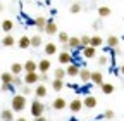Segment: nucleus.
<instances>
[{
	"label": "nucleus",
	"instance_id": "9b49d317",
	"mask_svg": "<svg viewBox=\"0 0 124 121\" xmlns=\"http://www.w3.org/2000/svg\"><path fill=\"white\" fill-rule=\"evenodd\" d=\"M69 109H71V112H79V111L83 109L81 99H72V100L69 102Z\"/></svg>",
	"mask_w": 124,
	"mask_h": 121
},
{
	"label": "nucleus",
	"instance_id": "c756f323",
	"mask_svg": "<svg viewBox=\"0 0 124 121\" xmlns=\"http://www.w3.org/2000/svg\"><path fill=\"white\" fill-rule=\"evenodd\" d=\"M45 24H46V19H45L43 16H40V17H36V19H35V26H36V28L40 29V31H43Z\"/></svg>",
	"mask_w": 124,
	"mask_h": 121
},
{
	"label": "nucleus",
	"instance_id": "f3484780",
	"mask_svg": "<svg viewBox=\"0 0 124 121\" xmlns=\"http://www.w3.org/2000/svg\"><path fill=\"white\" fill-rule=\"evenodd\" d=\"M102 43H103V40H102V36H100V35L90 36V47H93V49H98V47H102Z\"/></svg>",
	"mask_w": 124,
	"mask_h": 121
},
{
	"label": "nucleus",
	"instance_id": "dca6fc26",
	"mask_svg": "<svg viewBox=\"0 0 124 121\" xmlns=\"http://www.w3.org/2000/svg\"><path fill=\"white\" fill-rule=\"evenodd\" d=\"M0 119L2 121H14L16 118H14V112L10 109H2L0 111Z\"/></svg>",
	"mask_w": 124,
	"mask_h": 121
},
{
	"label": "nucleus",
	"instance_id": "72a5a7b5",
	"mask_svg": "<svg viewBox=\"0 0 124 121\" xmlns=\"http://www.w3.org/2000/svg\"><path fill=\"white\" fill-rule=\"evenodd\" d=\"M69 10H71V14H78L81 10V5L78 4V2H74V4H71V7H69Z\"/></svg>",
	"mask_w": 124,
	"mask_h": 121
},
{
	"label": "nucleus",
	"instance_id": "393cba45",
	"mask_svg": "<svg viewBox=\"0 0 124 121\" xmlns=\"http://www.w3.org/2000/svg\"><path fill=\"white\" fill-rule=\"evenodd\" d=\"M97 10H98V16L100 17H108V16H110V12H112L110 7H107V5H100Z\"/></svg>",
	"mask_w": 124,
	"mask_h": 121
},
{
	"label": "nucleus",
	"instance_id": "4468645a",
	"mask_svg": "<svg viewBox=\"0 0 124 121\" xmlns=\"http://www.w3.org/2000/svg\"><path fill=\"white\" fill-rule=\"evenodd\" d=\"M46 94H48V92H46V86L43 85V83H40L36 88H35V95H36V99L40 100V99H43V97H46Z\"/></svg>",
	"mask_w": 124,
	"mask_h": 121
},
{
	"label": "nucleus",
	"instance_id": "20e7f679",
	"mask_svg": "<svg viewBox=\"0 0 124 121\" xmlns=\"http://www.w3.org/2000/svg\"><path fill=\"white\" fill-rule=\"evenodd\" d=\"M35 83H38V73H26L24 74V80H23V85L31 86Z\"/></svg>",
	"mask_w": 124,
	"mask_h": 121
},
{
	"label": "nucleus",
	"instance_id": "aec40b11",
	"mask_svg": "<svg viewBox=\"0 0 124 121\" xmlns=\"http://www.w3.org/2000/svg\"><path fill=\"white\" fill-rule=\"evenodd\" d=\"M90 74H91V71H88L86 68H81V69H79V74H78V78H79L83 83H86V81H90Z\"/></svg>",
	"mask_w": 124,
	"mask_h": 121
},
{
	"label": "nucleus",
	"instance_id": "9d476101",
	"mask_svg": "<svg viewBox=\"0 0 124 121\" xmlns=\"http://www.w3.org/2000/svg\"><path fill=\"white\" fill-rule=\"evenodd\" d=\"M23 69H24L26 73H36V71H38V66H36V62H35L33 59H28L26 62L23 64Z\"/></svg>",
	"mask_w": 124,
	"mask_h": 121
},
{
	"label": "nucleus",
	"instance_id": "0eeeda50",
	"mask_svg": "<svg viewBox=\"0 0 124 121\" xmlns=\"http://www.w3.org/2000/svg\"><path fill=\"white\" fill-rule=\"evenodd\" d=\"M79 69H81V68H79V66H78V64H72V62H71V64H69V66H67V68H66L64 71H66V76H71V78H76V76H78V74H79Z\"/></svg>",
	"mask_w": 124,
	"mask_h": 121
},
{
	"label": "nucleus",
	"instance_id": "2f4dec72",
	"mask_svg": "<svg viewBox=\"0 0 124 121\" xmlns=\"http://www.w3.org/2000/svg\"><path fill=\"white\" fill-rule=\"evenodd\" d=\"M79 45H81V49L88 47V45H90V36H88V35H83V36H79Z\"/></svg>",
	"mask_w": 124,
	"mask_h": 121
},
{
	"label": "nucleus",
	"instance_id": "5701e85b",
	"mask_svg": "<svg viewBox=\"0 0 124 121\" xmlns=\"http://www.w3.org/2000/svg\"><path fill=\"white\" fill-rule=\"evenodd\" d=\"M23 71V64H19V62H14V64H10V74L12 76H19V73Z\"/></svg>",
	"mask_w": 124,
	"mask_h": 121
},
{
	"label": "nucleus",
	"instance_id": "37998d69",
	"mask_svg": "<svg viewBox=\"0 0 124 121\" xmlns=\"http://www.w3.org/2000/svg\"><path fill=\"white\" fill-rule=\"evenodd\" d=\"M0 10H4V4L2 2H0Z\"/></svg>",
	"mask_w": 124,
	"mask_h": 121
},
{
	"label": "nucleus",
	"instance_id": "bb28decb",
	"mask_svg": "<svg viewBox=\"0 0 124 121\" xmlns=\"http://www.w3.org/2000/svg\"><path fill=\"white\" fill-rule=\"evenodd\" d=\"M100 88H102V92H103L105 95H110V94H114V85H112V83H105V81H103Z\"/></svg>",
	"mask_w": 124,
	"mask_h": 121
},
{
	"label": "nucleus",
	"instance_id": "7c9ffc66",
	"mask_svg": "<svg viewBox=\"0 0 124 121\" xmlns=\"http://www.w3.org/2000/svg\"><path fill=\"white\" fill-rule=\"evenodd\" d=\"M52 88H54V92H60V90L64 88V81H60V80H54V81H52Z\"/></svg>",
	"mask_w": 124,
	"mask_h": 121
},
{
	"label": "nucleus",
	"instance_id": "4c0bfd02",
	"mask_svg": "<svg viewBox=\"0 0 124 121\" xmlns=\"http://www.w3.org/2000/svg\"><path fill=\"white\" fill-rule=\"evenodd\" d=\"M103 116H105L107 119H112V118H114V111H110V109H107V111L103 112Z\"/></svg>",
	"mask_w": 124,
	"mask_h": 121
},
{
	"label": "nucleus",
	"instance_id": "ea45409f",
	"mask_svg": "<svg viewBox=\"0 0 124 121\" xmlns=\"http://www.w3.org/2000/svg\"><path fill=\"white\" fill-rule=\"evenodd\" d=\"M35 121H46V118H45V116H41V118H35Z\"/></svg>",
	"mask_w": 124,
	"mask_h": 121
},
{
	"label": "nucleus",
	"instance_id": "2eb2a0df",
	"mask_svg": "<svg viewBox=\"0 0 124 121\" xmlns=\"http://www.w3.org/2000/svg\"><path fill=\"white\" fill-rule=\"evenodd\" d=\"M81 52H83V57L85 59H93L97 55V49H93V47H85V49H81Z\"/></svg>",
	"mask_w": 124,
	"mask_h": 121
},
{
	"label": "nucleus",
	"instance_id": "ddd939ff",
	"mask_svg": "<svg viewBox=\"0 0 124 121\" xmlns=\"http://www.w3.org/2000/svg\"><path fill=\"white\" fill-rule=\"evenodd\" d=\"M59 62L69 66V64L72 62V55H71L69 52H60V54H59Z\"/></svg>",
	"mask_w": 124,
	"mask_h": 121
},
{
	"label": "nucleus",
	"instance_id": "cd10ccee",
	"mask_svg": "<svg viewBox=\"0 0 124 121\" xmlns=\"http://www.w3.org/2000/svg\"><path fill=\"white\" fill-rule=\"evenodd\" d=\"M107 45H108V49H116L117 45H119V38L114 36V35H110V36L107 38Z\"/></svg>",
	"mask_w": 124,
	"mask_h": 121
},
{
	"label": "nucleus",
	"instance_id": "f704fd0d",
	"mask_svg": "<svg viewBox=\"0 0 124 121\" xmlns=\"http://www.w3.org/2000/svg\"><path fill=\"white\" fill-rule=\"evenodd\" d=\"M98 64H100V66H107V64H108V57H107V55H100V57H98Z\"/></svg>",
	"mask_w": 124,
	"mask_h": 121
},
{
	"label": "nucleus",
	"instance_id": "6e6552de",
	"mask_svg": "<svg viewBox=\"0 0 124 121\" xmlns=\"http://www.w3.org/2000/svg\"><path fill=\"white\" fill-rule=\"evenodd\" d=\"M90 81L95 83V85H98V86H102V83H103V74H102L100 71H91V74H90Z\"/></svg>",
	"mask_w": 124,
	"mask_h": 121
},
{
	"label": "nucleus",
	"instance_id": "c9c22d12",
	"mask_svg": "<svg viewBox=\"0 0 124 121\" xmlns=\"http://www.w3.org/2000/svg\"><path fill=\"white\" fill-rule=\"evenodd\" d=\"M12 90V85H5V83H2V86H0V92H10Z\"/></svg>",
	"mask_w": 124,
	"mask_h": 121
},
{
	"label": "nucleus",
	"instance_id": "39448f33",
	"mask_svg": "<svg viewBox=\"0 0 124 121\" xmlns=\"http://www.w3.org/2000/svg\"><path fill=\"white\" fill-rule=\"evenodd\" d=\"M67 49H81V45H79V36H69L67 43L64 45V52H67Z\"/></svg>",
	"mask_w": 124,
	"mask_h": 121
},
{
	"label": "nucleus",
	"instance_id": "f8f14e48",
	"mask_svg": "<svg viewBox=\"0 0 124 121\" xmlns=\"http://www.w3.org/2000/svg\"><path fill=\"white\" fill-rule=\"evenodd\" d=\"M52 107L57 109V111H62L64 107H67V102H66V99L57 97V99H54V102H52Z\"/></svg>",
	"mask_w": 124,
	"mask_h": 121
},
{
	"label": "nucleus",
	"instance_id": "f257e3e1",
	"mask_svg": "<svg viewBox=\"0 0 124 121\" xmlns=\"http://www.w3.org/2000/svg\"><path fill=\"white\" fill-rule=\"evenodd\" d=\"M10 105H12V107H10V111H12V112H21V111H24V109H26L28 100H26V97H24V95L17 94V95H14V97H12Z\"/></svg>",
	"mask_w": 124,
	"mask_h": 121
},
{
	"label": "nucleus",
	"instance_id": "6ab92c4d",
	"mask_svg": "<svg viewBox=\"0 0 124 121\" xmlns=\"http://www.w3.org/2000/svg\"><path fill=\"white\" fill-rule=\"evenodd\" d=\"M41 36L40 35H33V36H29V45L31 47H35V49H40L41 47Z\"/></svg>",
	"mask_w": 124,
	"mask_h": 121
},
{
	"label": "nucleus",
	"instance_id": "e433bc0d",
	"mask_svg": "<svg viewBox=\"0 0 124 121\" xmlns=\"http://www.w3.org/2000/svg\"><path fill=\"white\" fill-rule=\"evenodd\" d=\"M21 92H23L21 95H24V97H26V95H29V94H31V86H26V85H24V86H23V90H21Z\"/></svg>",
	"mask_w": 124,
	"mask_h": 121
},
{
	"label": "nucleus",
	"instance_id": "79ce46f5",
	"mask_svg": "<svg viewBox=\"0 0 124 121\" xmlns=\"http://www.w3.org/2000/svg\"><path fill=\"white\" fill-rule=\"evenodd\" d=\"M121 74H122V76H124V64L121 66Z\"/></svg>",
	"mask_w": 124,
	"mask_h": 121
},
{
	"label": "nucleus",
	"instance_id": "7ed1b4c3",
	"mask_svg": "<svg viewBox=\"0 0 124 121\" xmlns=\"http://www.w3.org/2000/svg\"><path fill=\"white\" fill-rule=\"evenodd\" d=\"M43 31L46 33V35H57V23L54 21V19H46V24H45V28H43Z\"/></svg>",
	"mask_w": 124,
	"mask_h": 121
},
{
	"label": "nucleus",
	"instance_id": "c85d7f7f",
	"mask_svg": "<svg viewBox=\"0 0 124 121\" xmlns=\"http://www.w3.org/2000/svg\"><path fill=\"white\" fill-rule=\"evenodd\" d=\"M12 28H14V23L10 19H4V23H2V29H4V31L5 33H10Z\"/></svg>",
	"mask_w": 124,
	"mask_h": 121
},
{
	"label": "nucleus",
	"instance_id": "412c9836",
	"mask_svg": "<svg viewBox=\"0 0 124 121\" xmlns=\"http://www.w3.org/2000/svg\"><path fill=\"white\" fill-rule=\"evenodd\" d=\"M45 54L46 55H55L57 54V45L54 42H48V43L45 45Z\"/></svg>",
	"mask_w": 124,
	"mask_h": 121
},
{
	"label": "nucleus",
	"instance_id": "423d86ee",
	"mask_svg": "<svg viewBox=\"0 0 124 121\" xmlns=\"http://www.w3.org/2000/svg\"><path fill=\"white\" fill-rule=\"evenodd\" d=\"M36 66H38L40 74H46V73H48V69L52 68V62H50L48 59H41L40 62H36Z\"/></svg>",
	"mask_w": 124,
	"mask_h": 121
},
{
	"label": "nucleus",
	"instance_id": "4be33fe9",
	"mask_svg": "<svg viewBox=\"0 0 124 121\" xmlns=\"http://www.w3.org/2000/svg\"><path fill=\"white\" fill-rule=\"evenodd\" d=\"M2 45H4V47H14V45H16V38L12 35H5L2 38Z\"/></svg>",
	"mask_w": 124,
	"mask_h": 121
},
{
	"label": "nucleus",
	"instance_id": "a878e982",
	"mask_svg": "<svg viewBox=\"0 0 124 121\" xmlns=\"http://www.w3.org/2000/svg\"><path fill=\"white\" fill-rule=\"evenodd\" d=\"M64 78H66V71H64V68H57V69L54 71V80L64 81Z\"/></svg>",
	"mask_w": 124,
	"mask_h": 121
},
{
	"label": "nucleus",
	"instance_id": "a19ab883",
	"mask_svg": "<svg viewBox=\"0 0 124 121\" xmlns=\"http://www.w3.org/2000/svg\"><path fill=\"white\" fill-rule=\"evenodd\" d=\"M14 121H28L26 118H17V119H14Z\"/></svg>",
	"mask_w": 124,
	"mask_h": 121
},
{
	"label": "nucleus",
	"instance_id": "b1692460",
	"mask_svg": "<svg viewBox=\"0 0 124 121\" xmlns=\"http://www.w3.org/2000/svg\"><path fill=\"white\" fill-rule=\"evenodd\" d=\"M0 80H2V83H5V85H12V81H14V76L9 73V71H5V73H2L0 74Z\"/></svg>",
	"mask_w": 124,
	"mask_h": 121
},
{
	"label": "nucleus",
	"instance_id": "f03ea898",
	"mask_svg": "<svg viewBox=\"0 0 124 121\" xmlns=\"http://www.w3.org/2000/svg\"><path fill=\"white\" fill-rule=\"evenodd\" d=\"M45 114V104L38 99L31 100V116L33 118H41Z\"/></svg>",
	"mask_w": 124,
	"mask_h": 121
},
{
	"label": "nucleus",
	"instance_id": "1a4fd4ad",
	"mask_svg": "<svg viewBox=\"0 0 124 121\" xmlns=\"http://www.w3.org/2000/svg\"><path fill=\"white\" fill-rule=\"evenodd\" d=\"M81 102H83V107H88V109L97 107V97H93V95H86Z\"/></svg>",
	"mask_w": 124,
	"mask_h": 121
},
{
	"label": "nucleus",
	"instance_id": "a211bd4d",
	"mask_svg": "<svg viewBox=\"0 0 124 121\" xmlns=\"http://www.w3.org/2000/svg\"><path fill=\"white\" fill-rule=\"evenodd\" d=\"M17 45H19V49L21 50H28L31 45H29V36H26V35H23L21 38H19V42H17Z\"/></svg>",
	"mask_w": 124,
	"mask_h": 121
},
{
	"label": "nucleus",
	"instance_id": "473e14b6",
	"mask_svg": "<svg viewBox=\"0 0 124 121\" xmlns=\"http://www.w3.org/2000/svg\"><path fill=\"white\" fill-rule=\"evenodd\" d=\"M67 40H69V35H67L66 31H60V33H59V42H60L62 45H66Z\"/></svg>",
	"mask_w": 124,
	"mask_h": 121
},
{
	"label": "nucleus",
	"instance_id": "58836bf2",
	"mask_svg": "<svg viewBox=\"0 0 124 121\" xmlns=\"http://www.w3.org/2000/svg\"><path fill=\"white\" fill-rule=\"evenodd\" d=\"M14 85H17V86H21V85H23V80H21L19 76H14V81H12V86H14Z\"/></svg>",
	"mask_w": 124,
	"mask_h": 121
}]
</instances>
